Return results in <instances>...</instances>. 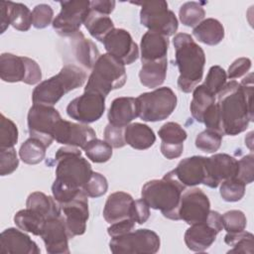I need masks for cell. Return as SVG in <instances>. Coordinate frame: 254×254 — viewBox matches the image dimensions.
I'll list each match as a JSON object with an SVG mask.
<instances>
[{
  "label": "cell",
  "mask_w": 254,
  "mask_h": 254,
  "mask_svg": "<svg viewBox=\"0 0 254 254\" xmlns=\"http://www.w3.org/2000/svg\"><path fill=\"white\" fill-rule=\"evenodd\" d=\"M173 44L176 52V64L180 71L178 86L181 91L189 93L202 79L205 55L190 34H177L173 39Z\"/></svg>",
  "instance_id": "2"
},
{
  "label": "cell",
  "mask_w": 254,
  "mask_h": 254,
  "mask_svg": "<svg viewBox=\"0 0 254 254\" xmlns=\"http://www.w3.org/2000/svg\"><path fill=\"white\" fill-rule=\"evenodd\" d=\"M84 26L88 33L97 41L103 42L104 38L114 29V24L108 15H104L90 9Z\"/></svg>",
  "instance_id": "33"
},
{
  "label": "cell",
  "mask_w": 254,
  "mask_h": 254,
  "mask_svg": "<svg viewBox=\"0 0 254 254\" xmlns=\"http://www.w3.org/2000/svg\"><path fill=\"white\" fill-rule=\"evenodd\" d=\"M9 10L7 1L0 2V26H1V33H4L6 29L9 27Z\"/></svg>",
  "instance_id": "55"
},
{
  "label": "cell",
  "mask_w": 254,
  "mask_h": 254,
  "mask_svg": "<svg viewBox=\"0 0 254 254\" xmlns=\"http://www.w3.org/2000/svg\"><path fill=\"white\" fill-rule=\"evenodd\" d=\"M9 21L10 25L18 31L26 32L33 25V17L30 9L23 3H15L8 1Z\"/></svg>",
  "instance_id": "36"
},
{
  "label": "cell",
  "mask_w": 254,
  "mask_h": 254,
  "mask_svg": "<svg viewBox=\"0 0 254 254\" xmlns=\"http://www.w3.org/2000/svg\"><path fill=\"white\" fill-rule=\"evenodd\" d=\"M19 166V159L15 148L0 149V175H11Z\"/></svg>",
  "instance_id": "46"
},
{
  "label": "cell",
  "mask_w": 254,
  "mask_h": 254,
  "mask_svg": "<svg viewBox=\"0 0 254 254\" xmlns=\"http://www.w3.org/2000/svg\"><path fill=\"white\" fill-rule=\"evenodd\" d=\"M160 245L159 235L147 228L112 237L109 242L110 251L114 254H155L159 251Z\"/></svg>",
  "instance_id": "10"
},
{
  "label": "cell",
  "mask_w": 254,
  "mask_h": 254,
  "mask_svg": "<svg viewBox=\"0 0 254 254\" xmlns=\"http://www.w3.org/2000/svg\"><path fill=\"white\" fill-rule=\"evenodd\" d=\"M104 140L112 148L124 147L126 145L124 137V127H118L108 123L104 129Z\"/></svg>",
  "instance_id": "49"
},
{
  "label": "cell",
  "mask_w": 254,
  "mask_h": 254,
  "mask_svg": "<svg viewBox=\"0 0 254 254\" xmlns=\"http://www.w3.org/2000/svg\"><path fill=\"white\" fill-rule=\"evenodd\" d=\"M209 211L210 202L202 190L190 187L183 191L179 209L180 219L191 225L205 221Z\"/></svg>",
  "instance_id": "14"
},
{
  "label": "cell",
  "mask_w": 254,
  "mask_h": 254,
  "mask_svg": "<svg viewBox=\"0 0 254 254\" xmlns=\"http://www.w3.org/2000/svg\"><path fill=\"white\" fill-rule=\"evenodd\" d=\"M87 197L86 193L82 190L72 200L61 204L69 238L82 235L86 230V222L89 217Z\"/></svg>",
  "instance_id": "16"
},
{
  "label": "cell",
  "mask_w": 254,
  "mask_h": 254,
  "mask_svg": "<svg viewBox=\"0 0 254 254\" xmlns=\"http://www.w3.org/2000/svg\"><path fill=\"white\" fill-rule=\"evenodd\" d=\"M32 17L33 26L37 29H44L54 21V11L48 4H38L32 11Z\"/></svg>",
  "instance_id": "47"
},
{
  "label": "cell",
  "mask_w": 254,
  "mask_h": 254,
  "mask_svg": "<svg viewBox=\"0 0 254 254\" xmlns=\"http://www.w3.org/2000/svg\"><path fill=\"white\" fill-rule=\"evenodd\" d=\"M216 96L221 134L235 136L244 132L253 121V73L241 82H226Z\"/></svg>",
  "instance_id": "1"
},
{
  "label": "cell",
  "mask_w": 254,
  "mask_h": 254,
  "mask_svg": "<svg viewBox=\"0 0 254 254\" xmlns=\"http://www.w3.org/2000/svg\"><path fill=\"white\" fill-rule=\"evenodd\" d=\"M252 138H253V132H250L248 135H246V137H245V145H247L248 146V148L252 151L253 149H252V144H253V140H252Z\"/></svg>",
  "instance_id": "56"
},
{
  "label": "cell",
  "mask_w": 254,
  "mask_h": 254,
  "mask_svg": "<svg viewBox=\"0 0 254 254\" xmlns=\"http://www.w3.org/2000/svg\"><path fill=\"white\" fill-rule=\"evenodd\" d=\"M192 91V99L190 106V113L197 122L202 123L205 112L216 102V96L210 93L203 84L196 85Z\"/></svg>",
  "instance_id": "34"
},
{
  "label": "cell",
  "mask_w": 254,
  "mask_h": 254,
  "mask_svg": "<svg viewBox=\"0 0 254 254\" xmlns=\"http://www.w3.org/2000/svg\"><path fill=\"white\" fill-rule=\"evenodd\" d=\"M71 40V48L76 61L84 67L91 68L100 57L99 51L96 45L89 39H86L84 35L78 31L69 37Z\"/></svg>",
  "instance_id": "27"
},
{
  "label": "cell",
  "mask_w": 254,
  "mask_h": 254,
  "mask_svg": "<svg viewBox=\"0 0 254 254\" xmlns=\"http://www.w3.org/2000/svg\"><path fill=\"white\" fill-rule=\"evenodd\" d=\"M47 148L48 147L41 140L30 137L19 149L20 159L28 165L39 164L45 159Z\"/></svg>",
  "instance_id": "35"
},
{
  "label": "cell",
  "mask_w": 254,
  "mask_h": 254,
  "mask_svg": "<svg viewBox=\"0 0 254 254\" xmlns=\"http://www.w3.org/2000/svg\"><path fill=\"white\" fill-rule=\"evenodd\" d=\"M87 158L93 163H105L112 156V147L100 139H93L83 149Z\"/></svg>",
  "instance_id": "39"
},
{
  "label": "cell",
  "mask_w": 254,
  "mask_h": 254,
  "mask_svg": "<svg viewBox=\"0 0 254 254\" xmlns=\"http://www.w3.org/2000/svg\"><path fill=\"white\" fill-rule=\"evenodd\" d=\"M140 5V22L149 31L157 32L166 37L173 36L179 27L178 19L173 11L168 8L164 0H151L132 2Z\"/></svg>",
  "instance_id": "8"
},
{
  "label": "cell",
  "mask_w": 254,
  "mask_h": 254,
  "mask_svg": "<svg viewBox=\"0 0 254 254\" xmlns=\"http://www.w3.org/2000/svg\"><path fill=\"white\" fill-rule=\"evenodd\" d=\"M218 232L205 220L191 224L185 232L187 247L194 252H202L208 249L216 239Z\"/></svg>",
  "instance_id": "23"
},
{
  "label": "cell",
  "mask_w": 254,
  "mask_h": 254,
  "mask_svg": "<svg viewBox=\"0 0 254 254\" xmlns=\"http://www.w3.org/2000/svg\"><path fill=\"white\" fill-rule=\"evenodd\" d=\"M185 190L186 187L177 179L172 170L161 180L147 182L142 188L141 195L151 208L160 210L166 218L180 220V202Z\"/></svg>",
  "instance_id": "3"
},
{
  "label": "cell",
  "mask_w": 254,
  "mask_h": 254,
  "mask_svg": "<svg viewBox=\"0 0 254 254\" xmlns=\"http://www.w3.org/2000/svg\"><path fill=\"white\" fill-rule=\"evenodd\" d=\"M138 112L143 121L157 122L167 119L177 107V95L170 87H159L141 93L137 98Z\"/></svg>",
  "instance_id": "7"
},
{
  "label": "cell",
  "mask_w": 254,
  "mask_h": 254,
  "mask_svg": "<svg viewBox=\"0 0 254 254\" xmlns=\"http://www.w3.org/2000/svg\"><path fill=\"white\" fill-rule=\"evenodd\" d=\"M206 177L203 185L215 189L221 182L235 178L238 173V160L228 154H214L205 160Z\"/></svg>",
  "instance_id": "18"
},
{
  "label": "cell",
  "mask_w": 254,
  "mask_h": 254,
  "mask_svg": "<svg viewBox=\"0 0 254 254\" xmlns=\"http://www.w3.org/2000/svg\"><path fill=\"white\" fill-rule=\"evenodd\" d=\"M82 190L89 197H99L107 191L108 183L103 175L93 172L88 182L83 186Z\"/></svg>",
  "instance_id": "45"
},
{
  "label": "cell",
  "mask_w": 254,
  "mask_h": 254,
  "mask_svg": "<svg viewBox=\"0 0 254 254\" xmlns=\"http://www.w3.org/2000/svg\"><path fill=\"white\" fill-rule=\"evenodd\" d=\"M133 201L131 194L124 191H115L109 194L103 208L104 219L111 224L125 218H131Z\"/></svg>",
  "instance_id": "26"
},
{
  "label": "cell",
  "mask_w": 254,
  "mask_h": 254,
  "mask_svg": "<svg viewBox=\"0 0 254 254\" xmlns=\"http://www.w3.org/2000/svg\"><path fill=\"white\" fill-rule=\"evenodd\" d=\"M130 217L138 224H143L149 219L150 206L147 204V202L143 198L136 199L133 201Z\"/></svg>",
  "instance_id": "51"
},
{
  "label": "cell",
  "mask_w": 254,
  "mask_h": 254,
  "mask_svg": "<svg viewBox=\"0 0 254 254\" xmlns=\"http://www.w3.org/2000/svg\"><path fill=\"white\" fill-rule=\"evenodd\" d=\"M224 242L231 246L232 249L227 251L228 254L232 253H243L253 254L254 253V236L248 231H241L238 233L229 234L226 233L224 236Z\"/></svg>",
  "instance_id": "37"
},
{
  "label": "cell",
  "mask_w": 254,
  "mask_h": 254,
  "mask_svg": "<svg viewBox=\"0 0 254 254\" xmlns=\"http://www.w3.org/2000/svg\"><path fill=\"white\" fill-rule=\"evenodd\" d=\"M56 182L75 189H82L93 171L90 163L81 156L79 148L64 146L56 152Z\"/></svg>",
  "instance_id": "5"
},
{
  "label": "cell",
  "mask_w": 254,
  "mask_h": 254,
  "mask_svg": "<svg viewBox=\"0 0 254 254\" xmlns=\"http://www.w3.org/2000/svg\"><path fill=\"white\" fill-rule=\"evenodd\" d=\"M223 229L227 233L233 234L243 231L247 225V219L243 211L238 209H232L226 211L222 215Z\"/></svg>",
  "instance_id": "44"
},
{
  "label": "cell",
  "mask_w": 254,
  "mask_h": 254,
  "mask_svg": "<svg viewBox=\"0 0 254 254\" xmlns=\"http://www.w3.org/2000/svg\"><path fill=\"white\" fill-rule=\"evenodd\" d=\"M222 136L214 130L205 129L196 136L195 147L205 153H214L221 146Z\"/></svg>",
  "instance_id": "41"
},
{
  "label": "cell",
  "mask_w": 254,
  "mask_h": 254,
  "mask_svg": "<svg viewBox=\"0 0 254 254\" xmlns=\"http://www.w3.org/2000/svg\"><path fill=\"white\" fill-rule=\"evenodd\" d=\"M168 37L153 31L146 32L142 36L140 43L142 64L166 59L168 54Z\"/></svg>",
  "instance_id": "25"
},
{
  "label": "cell",
  "mask_w": 254,
  "mask_h": 254,
  "mask_svg": "<svg viewBox=\"0 0 254 254\" xmlns=\"http://www.w3.org/2000/svg\"><path fill=\"white\" fill-rule=\"evenodd\" d=\"M227 74L226 71L219 65H212L205 77L204 82L202 83L206 89L212 93L214 96L218 94V92L223 88L226 83Z\"/></svg>",
  "instance_id": "43"
},
{
  "label": "cell",
  "mask_w": 254,
  "mask_h": 254,
  "mask_svg": "<svg viewBox=\"0 0 254 254\" xmlns=\"http://www.w3.org/2000/svg\"><path fill=\"white\" fill-rule=\"evenodd\" d=\"M18 128L17 125L9 118L1 114L0 123V149L13 148L18 142Z\"/></svg>",
  "instance_id": "42"
},
{
  "label": "cell",
  "mask_w": 254,
  "mask_h": 254,
  "mask_svg": "<svg viewBox=\"0 0 254 254\" xmlns=\"http://www.w3.org/2000/svg\"><path fill=\"white\" fill-rule=\"evenodd\" d=\"M107 54L116 58L124 65L133 64L139 57V48L129 32L124 29H113L103 40Z\"/></svg>",
  "instance_id": "15"
},
{
  "label": "cell",
  "mask_w": 254,
  "mask_h": 254,
  "mask_svg": "<svg viewBox=\"0 0 254 254\" xmlns=\"http://www.w3.org/2000/svg\"><path fill=\"white\" fill-rule=\"evenodd\" d=\"M138 115L137 99L130 96H122L115 98L111 102L107 118L110 124L125 128Z\"/></svg>",
  "instance_id": "24"
},
{
  "label": "cell",
  "mask_w": 254,
  "mask_h": 254,
  "mask_svg": "<svg viewBox=\"0 0 254 254\" xmlns=\"http://www.w3.org/2000/svg\"><path fill=\"white\" fill-rule=\"evenodd\" d=\"M194 38L205 45L215 46L224 38V28L222 24L213 18L202 20L192 30Z\"/></svg>",
  "instance_id": "30"
},
{
  "label": "cell",
  "mask_w": 254,
  "mask_h": 254,
  "mask_svg": "<svg viewBox=\"0 0 254 254\" xmlns=\"http://www.w3.org/2000/svg\"><path fill=\"white\" fill-rule=\"evenodd\" d=\"M26 206L39 212L47 219L54 216L62 215V208L60 203L54 198L41 191H34L29 194Z\"/></svg>",
  "instance_id": "31"
},
{
  "label": "cell",
  "mask_w": 254,
  "mask_h": 254,
  "mask_svg": "<svg viewBox=\"0 0 254 254\" xmlns=\"http://www.w3.org/2000/svg\"><path fill=\"white\" fill-rule=\"evenodd\" d=\"M0 253L40 254L41 250L25 231L10 227L2 231L0 235Z\"/></svg>",
  "instance_id": "20"
},
{
  "label": "cell",
  "mask_w": 254,
  "mask_h": 254,
  "mask_svg": "<svg viewBox=\"0 0 254 254\" xmlns=\"http://www.w3.org/2000/svg\"><path fill=\"white\" fill-rule=\"evenodd\" d=\"M49 254H68V233L64 218L62 215L50 217L46 220L41 233Z\"/></svg>",
  "instance_id": "19"
},
{
  "label": "cell",
  "mask_w": 254,
  "mask_h": 254,
  "mask_svg": "<svg viewBox=\"0 0 254 254\" xmlns=\"http://www.w3.org/2000/svg\"><path fill=\"white\" fill-rule=\"evenodd\" d=\"M254 156L249 154L238 161V173L235 178L243 182L245 185L251 184L254 180Z\"/></svg>",
  "instance_id": "48"
},
{
  "label": "cell",
  "mask_w": 254,
  "mask_h": 254,
  "mask_svg": "<svg viewBox=\"0 0 254 254\" xmlns=\"http://www.w3.org/2000/svg\"><path fill=\"white\" fill-rule=\"evenodd\" d=\"M60 5L62 9L53 21V28L60 36L69 38L77 33L80 26L84 24L90 11V1H61Z\"/></svg>",
  "instance_id": "12"
},
{
  "label": "cell",
  "mask_w": 254,
  "mask_h": 254,
  "mask_svg": "<svg viewBox=\"0 0 254 254\" xmlns=\"http://www.w3.org/2000/svg\"><path fill=\"white\" fill-rule=\"evenodd\" d=\"M127 79L125 65L109 54L100 55L88 76L84 91L107 96L112 90L121 88Z\"/></svg>",
  "instance_id": "6"
},
{
  "label": "cell",
  "mask_w": 254,
  "mask_h": 254,
  "mask_svg": "<svg viewBox=\"0 0 254 254\" xmlns=\"http://www.w3.org/2000/svg\"><path fill=\"white\" fill-rule=\"evenodd\" d=\"M206 221L219 233L223 229V223H222V215L214 210H210Z\"/></svg>",
  "instance_id": "54"
},
{
  "label": "cell",
  "mask_w": 254,
  "mask_h": 254,
  "mask_svg": "<svg viewBox=\"0 0 254 254\" xmlns=\"http://www.w3.org/2000/svg\"><path fill=\"white\" fill-rule=\"evenodd\" d=\"M115 4L113 0H94L90 2V9L104 15H109L113 12Z\"/></svg>",
  "instance_id": "53"
},
{
  "label": "cell",
  "mask_w": 254,
  "mask_h": 254,
  "mask_svg": "<svg viewBox=\"0 0 254 254\" xmlns=\"http://www.w3.org/2000/svg\"><path fill=\"white\" fill-rule=\"evenodd\" d=\"M62 119L59 111L45 104H33L29 109L27 124L30 137L41 140L47 147L54 141V131L58 122Z\"/></svg>",
  "instance_id": "11"
},
{
  "label": "cell",
  "mask_w": 254,
  "mask_h": 254,
  "mask_svg": "<svg viewBox=\"0 0 254 254\" xmlns=\"http://www.w3.org/2000/svg\"><path fill=\"white\" fill-rule=\"evenodd\" d=\"M205 11L203 7L197 2H186L179 11L180 21L187 27H195L204 18Z\"/></svg>",
  "instance_id": "38"
},
{
  "label": "cell",
  "mask_w": 254,
  "mask_h": 254,
  "mask_svg": "<svg viewBox=\"0 0 254 254\" xmlns=\"http://www.w3.org/2000/svg\"><path fill=\"white\" fill-rule=\"evenodd\" d=\"M105 111V96L97 92L84 91L66 106V114L82 124H89L101 118Z\"/></svg>",
  "instance_id": "13"
},
{
  "label": "cell",
  "mask_w": 254,
  "mask_h": 254,
  "mask_svg": "<svg viewBox=\"0 0 254 254\" xmlns=\"http://www.w3.org/2000/svg\"><path fill=\"white\" fill-rule=\"evenodd\" d=\"M125 142L136 150H146L156 142L154 131L146 124L135 122L124 128Z\"/></svg>",
  "instance_id": "28"
},
{
  "label": "cell",
  "mask_w": 254,
  "mask_h": 254,
  "mask_svg": "<svg viewBox=\"0 0 254 254\" xmlns=\"http://www.w3.org/2000/svg\"><path fill=\"white\" fill-rule=\"evenodd\" d=\"M206 157L192 156L183 159L174 169L177 179L185 187H195L203 184L206 177L205 171Z\"/></svg>",
  "instance_id": "22"
},
{
  "label": "cell",
  "mask_w": 254,
  "mask_h": 254,
  "mask_svg": "<svg viewBox=\"0 0 254 254\" xmlns=\"http://www.w3.org/2000/svg\"><path fill=\"white\" fill-rule=\"evenodd\" d=\"M162 140L161 152L169 160L181 157L184 151V142L188 137L186 130L176 122L165 123L158 131Z\"/></svg>",
  "instance_id": "21"
},
{
  "label": "cell",
  "mask_w": 254,
  "mask_h": 254,
  "mask_svg": "<svg viewBox=\"0 0 254 254\" xmlns=\"http://www.w3.org/2000/svg\"><path fill=\"white\" fill-rule=\"evenodd\" d=\"M135 228V221L132 218H125L116 222L111 223V225L107 228V232L109 236L117 237L124 235L128 232H131Z\"/></svg>",
  "instance_id": "52"
},
{
  "label": "cell",
  "mask_w": 254,
  "mask_h": 254,
  "mask_svg": "<svg viewBox=\"0 0 254 254\" xmlns=\"http://www.w3.org/2000/svg\"><path fill=\"white\" fill-rule=\"evenodd\" d=\"M251 68V61L248 58H239L235 60L227 70V77L229 79H235L242 77L247 74L249 69Z\"/></svg>",
  "instance_id": "50"
},
{
  "label": "cell",
  "mask_w": 254,
  "mask_h": 254,
  "mask_svg": "<svg viewBox=\"0 0 254 254\" xmlns=\"http://www.w3.org/2000/svg\"><path fill=\"white\" fill-rule=\"evenodd\" d=\"M46 220L45 216L29 207L19 210L14 216V222L19 229L36 236H41Z\"/></svg>",
  "instance_id": "32"
},
{
  "label": "cell",
  "mask_w": 254,
  "mask_h": 254,
  "mask_svg": "<svg viewBox=\"0 0 254 254\" xmlns=\"http://www.w3.org/2000/svg\"><path fill=\"white\" fill-rule=\"evenodd\" d=\"M219 192L223 200L235 202L240 200L245 194L246 185L237 178H231L220 183Z\"/></svg>",
  "instance_id": "40"
},
{
  "label": "cell",
  "mask_w": 254,
  "mask_h": 254,
  "mask_svg": "<svg viewBox=\"0 0 254 254\" xmlns=\"http://www.w3.org/2000/svg\"><path fill=\"white\" fill-rule=\"evenodd\" d=\"M168 69V59L142 64L139 71L140 82L149 88L159 87L166 79Z\"/></svg>",
  "instance_id": "29"
},
{
  "label": "cell",
  "mask_w": 254,
  "mask_h": 254,
  "mask_svg": "<svg viewBox=\"0 0 254 254\" xmlns=\"http://www.w3.org/2000/svg\"><path fill=\"white\" fill-rule=\"evenodd\" d=\"M86 72L74 64H65L60 72L40 82L32 92L34 104L55 105L64 94L80 87L86 80Z\"/></svg>",
  "instance_id": "4"
},
{
  "label": "cell",
  "mask_w": 254,
  "mask_h": 254,
  "mask_svg": "<svg viewBox=\"0 0 254 254\" xmlns=\"http://www.w3.org/2000/svg\"><path fill=\"white\" fill-rule=\"evenodd\" d=\"M53 137L60 144L83 150L90 141L96 139V133L87 124H78L61 119L55 128Z\"/></svg>",
  "instance_id": "17"
},
{
  "label": "cell",
  "mask_w": 254,
  "mask_h": 254,
  "mask_svg": "<svg viewBox=\"0 0 254 254\" xmlns=\"http://www.w3.org/2000/svg\"><path fill=\"white\" fill-rule=\"evenodd\" d=\"M0 77L6 82L22 81L26 84H37L42 79L40 65L34 60L10 53L0 56Z\"/></svg>",
  "instance_id": "9"
}]
</instances>
